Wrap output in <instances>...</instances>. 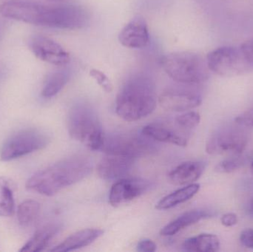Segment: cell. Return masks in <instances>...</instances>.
Instances as JSON below:
<instances>
[{
  "instance_id": "d4e9b609",
  "label": "cell",
  "mask_w": 253,
  "mask_h": 252,
  "mask_svg": "<svg viewBox=\"0 0 253 252\" xmlns=\"http://www.w3.org/2000/svg\"><path fill=\"white\" fill-rule=\"evenodd\" d=\"M200 115L197 112L190 111L175 117V121L179 127L191 133L200 122Z\"/></svg>"
},
{
  "instance_id": "603a6c76",
  "label": "cell",
  "mask_w": 253,
  "mask_h": 252,
  "mask_svg": "<svg viewBox=\"0 0 253 252\" xmlns=\"http://www.w3.org/2000/svg\"><path fill=\"white\" fill-rule=\"evenodd\" d=\"M40 211V204L34 200H27L17 209V220L22 226H26L37 217Z\"/></svg>"
},
{
  "instance_id": "ba28073f",
  "label": "cell",
  "mask_w": 253,
  "mask_h": 252,
  "mask_svg": "<svg viewBox=\"0 0 253 252\" xmlns=\"http://www.w3.org/2000/svg\"><path fill=\"white\" fill-rule=\"evenodd\" d=\"M206 62L210 71L220 76H236L252 71L239 47H218L208 53Z\"/></svg>"
},
{
  "instance_id": "7a4b0ae2",
  "label": "cell",
  "mask_w": 253,
  "mask_h": 252,
  "mask_svg": "<svg viewBox=\"0 0 253 252\" xmlns=\"http://www.w3.org/2000/svg\"><path fill=\"white\" fill-rule=\"evenodd\" d=\"M157 103L154 81L144 74L129 78L119 92L116 111L127 121L145 118L154 111Z\"/></svg>"
},
{
  "instance_id": "836d02e7",
  "label": "cell",
  "mask_w": 253,
  "mask_h": 252,
  "mask_svg": "<svg viewBox=\"0 0 253 252\" xmlns=\"http://www.w3.org/2000/svg\"><path fill=\"white\" fill-rule=\"evenodd\" d=\"M251 168H252V172H253V161L252 163V166H251Z\"/></svg>"
},
{
  "instance_id": "9c48e42d",
  "label": "cell",
  "mask_w": 253,
  "mask_h": 252,
  "mask_svg": "<svg viewBox=\"0 0 253 252\" xmlns=\"http://www.w3.org/2000/svg\"><path fill=\"white\" fill-rule=\"evenodd\" d=\"M143 133L156 142L172 144L179 146H187L191 133L177 124L175 119L162 120L145 126Z\"/></svg>"
},
{
  "instance_id": "d6a6232c",
  "label": "cell",
  "mask_w": 253,
  "mask_h": 252,
  "mask_svg": "<svg viewBox=\"0 0 253 252\" xmlns=\"http://www.w3.org/2000/svg\"><path fill=\"white\" fill-rule=\"evenodd\" d=\"M50 1H59V2H60V1H69V0H50Z\"/></svg>"
},
{
  "instance_id": "4316f807",
  "label": "cell",
  "mask_w": 253,
  "mask_h": 252,
  "mask_svg": "<svg viewBox=\"0 0 253 252\" xmlns=\"http://www.w3.org/2000/svg\"><path fill=\"white\" fill-rule=\"evenodd\" d=\"M239 48L247 63L253 71V38L244 42Z\"/></svg>"
},
{
  "instance_id": "7402d4cb",
  "label": "cell",
  "mask_w": 253,
  "mask_h": 252,
  "mask_svg": "<svg viewBox=\"0 0 253 252\" xmlns=\"http://www.w3.org/2000/svg\"><path fill=\"white\" fill-rule=\"evenodd\" d=\"M68 80H69V74L68 72L65 71L53 72L47 78L43 87L42 92L43 97L49 99L56 96L66 85Z\"/></svg>"
},
{
  "instance_id": "f1b7e54d",
  "label": "cell",
  "mask_w": 253,
  "mask_h": 252,
  "mask_svg": "<svg viewBox=\"0 0 253 252\" xmlns=\"http://www.w3.org/2000/svg\"><path fill=\"white\" fill-rule=\"evenodd\" d=\"M240 241L244 247L253 250V229L243 231L241 234Z\"/></svg>"
},
{
  "instance_id": "9a60e30c",
  "label": "cell",
  "mask_w": 253,
  "mask_h": 252,
  "mask_svg": "<svg viewBox=\"0 0 253 252\" xmlns=\"http://www.w3.org/2000/svg\"><path fill=\"white\" fill-rule=\"evenodd\" d=\"M205 167V161H186L172 170L168 174V179L173 184H191L202 176Z\"/></svg>"
},
{
  "instance_id": "e0dca14e",
  "label": "cell",
  "mask_w": 253,
  "mask_h": 252,
  "mask_svg": "<svg viewBox=\"0 0 253 252\" xmlns=\"http://www.w3.org/2000/svg\"><path fill=\"white\" fill-rule=\"evenodd\" d=\"M104 234L102 229H87L68 237L63 242L52 249L51 252H68L80 250L90 245Z\"/></svg>"
},
{
  "instance_id": "ffe728a7",
  "label": "cell",
  "mask_w": 253,
  "mask_h": 252,
  "mask_svg": "<svg viewBox=\"0 0 253 252\" xmlns=\"http://www.w3.org/2000/svg\"><path fill=\"white\" fill-rule=\"evenodd\" d=\"M183 249L187 252H214L220 248L218 237L211 234H202L185 240Z\"/></svg>"
},
{
  "instance_id": "277c9868",
  "label": "cell",
  "mask_w": 253,
  "mask_h": 252,
  "mask_svg": "<svg viewBox=\"0 0 253 252\" xmlns=\"http://www.w3.org/2000/svg\"><path fill=\"white\" fill-rule=\"evenodd\" d=\"M161 65L165 72L180 84L197 85L209 78L206 61L193 52H174L165 55Z\"/></svg>"
},
{
  "instance_id": "52a82bcc",
  "label": "cell",
  "mask_w": 253,
  "mask_h": 252,
  "mask_svg": "<svg viewBox=\"0 0 253 252\" xmlns=\"http://www.w3.org/2000/svg\"><path fill=\"white\" fill-rule=\"evenodd\" d=\"M247 129L236 122L219 127L208 139L207 152L211 155L242 153L248 143Z\"/></svg>"
},
{
  "instance_id": "484cf974",
  "label": "cell",
  "mask_w": 253,
  "mask_h": 252,
  "mask_svg": "<svg viewBox=\"0 0 253 252\" xmlns=\"http://www.w3.org/2000/svg\"><path fill=\"white\" fill-rule=\"evenodd\" d=\"M90 75L107 93L113 90V85L106 75L99 70L93 69L90 71Z\"/></svg>"
},
{
  "instance_id": "5b68a950",
  "label": "cell",
  "mask_w": 253,
  "mask_h": 252,
  "mask_svg": "<svg viewBox=\"0 0 253 252\" xmlns=\"http://www.w3.org/2000/svg\"><path fill=\"white\" fill-rule=\"evenodd\" d=\"M100 150L105 154L125 155L137 159L156 152V144L142 132H125L105 136Z\"/></svg>"
},
{
  "instance_id": "6da1fadb",
  "label": "cell",
  "mask_w": 253,
  "mask_h": 252,
  "mask_svg": "<svg viewBox=\"0 0 253 252\" xmlns=\"http://www.w3.org/2000/svg\"><path fill=\"white\" fill-rule=\"evenodd\" d=\"M93 162L85 155H74L62 160L31 176L27 189L45 196H53L90 174Z\"/></svg>"
},
{
  "instance_id": "ac0fdd59",
  "label": "cell",
  "mask_w": 253,
  "mask_h": 252,
  "mask_svg": "<svg viewBox=\"0 0 253 252\" xmlns=\"http://www.w3.org/2000/svg\"><path fill=\"white\" fill-rule=\"evenodd\" d=\"M61 226L57 223H50L37 230L34 236L22 247V252H37L43 251L50 241L60 230Z\"/></svg>"
},
{
  "instance_id": "f546056e",
  "label": "cell",
  "mask_w": 253,
  "mask_h": 252,
  "mask_svg": "<svg viewBox=\"0 0 253 252\" xmlns=\"http://www.w3.org/2000/svg\"><path fill=\"white\" fill-rule=\"evenodd\" d=\"M137 250L141 252H152L156 250V244L151 240H141L138 243Z\"/></svg>"
},
{
  "instance_id": "44dd1931",
  "label": "cell",
  "mask_w": 253,
  "mask_h": 252,
  "mask_svg": "<svg viewBox=\"0 0 253 252\" xmlns=\"http://www.w3.org/2000/svg\"><path fill=\"white\" fill-rule=\"evenodd\" d=\"M14 185L5 177H0V216L10 217L15 212Z\"/></svg>"
},
{
  "instance_id": "d6986e66",
  "label": "cell",
  "mask_w": 253,
  "mask_h": 252,
  "mask_svg": "<svg viewBox=\"0 0 253 252\" xmlns=\"http://www.w3.org/2000/svg\"><path fill=\"white\" fill-rule=\"evenodd\" d=\"M200 185L198 183H191L185 187L177 189L161 199L156 204V208L158 210H167L173 208L191 199L198 193Z\"/></svg>"
},
{
  "instance_id": "4dcf8cb0",
  "label": "cell",
  "mask_w": 253,
  "mask_h": 252,
  "mask_svg": "<svg viewBox=\"0 0 253 252\" xmlns=\"http://www.w3.org/2000/svg\"><path fill=\"white\" fill-rule=\"evenodd\" d=\"M221 223L227 227H231L237 224L238 217L236 215L233 213H227L221 217Z\"/></svg>"
},
{
  "instance_id": "3957f363",
  "label": "cell",
  "mask_w": 253,
  "mask_h": 252,
  "mask_svg": "<svg viewBox=\"0 0 253 252\" xmlns=\"http://www.w3.org/2000/svg\"><path fill=\"white\" fill-rule=\"evenodd\" d=\"M68 133L91 150H100L105 135L95 109L84 102L75 104L68 112Z\"/></svg>"
},
{
  "instance_id": "5bb4252c",
  "label": "cell",
  "mask_w": 253,
  "mask_h": 252,
  "mask_svg": "<svg viewBox=\"0 0 253 252\" xmlns=\"http://www.w3.org/2000/svg\"><path fill=\"white\" fill-rule=\"evenodd\" d=\"M120 42L128 48L141 49L150 42V34L145 19L136 16L123 28L119 35Z\"/></svg>"
},
{
  "instance_id": "8fae6325",
  "label": "cell",
  "mask_w": 253,
  "mask_h": 252,
  "mask_svg": "<svg viewBox=\"0 0 253 252\" xmlns=\"http://www.w3.org/2000/svg\"><path fill=\"white\" fill-rule=\"evenodd\" d=\"M151 182L141 179H122L111 187L109 194V203L112 207H117L129 202L150 190Z\"/></svg>"
},
{
  "instance_id": "4fadbf2b",
  "label": "cell",
  "mask_w": 253,
  "mask_h": 252,
  "mask_svg": "<svg viewBox=\"0 0 253 252\" xmlns=\"http://www.w3.org/2000/svg\"><path fill=\"white\" fill-rule=\"evenodd\" d=\"M105 155L98 164L97 172L99 177L106 180H118L126 177L130 173L136 161V158L125 155Z\"/></svg>"
},
{
  "instance_id": "cb8c5ba5",
  "label": "cell",
  "mask_w": 253,
  "mask_h": 252,
  "mask_svg": "<svg viewBox=\"0 0 253 252\" xmlns=\"http://www.w3.org/2000/svg\"><path fill=\"white\" fill-rule=\"evenodd\" d=\"M248 161V155H241V154H237L236 156L231 157V158H227V159L221 161L216 166L215 170L218 173H233L246 165Z\"/></svg>"
},
{
  "instance_id": "83f0119b",
  "label": "cell",
  "mask_w": 253,
  "mask_h": 252,
  "mask_svg": "<svg viewBox=\"0 0 253 252\" xmlns=\"http://www.w3.org/2000/svg\"><path fill=\"white\" fill-rule=\"evenodd\" d=\"M235 122L246 128H252L253 127V109H250L239 115L235 119Z\"/></svg>"
},
{
  "instance_id": "30bf717a",
  "label": "cell",
  "mask_w": 253,
  "mask_h": 252,
  "mask_svg": "<svg viewBox=\"0 0 253 252\" xmlns=\"http://www.w3.org/2000/svg\"><path fill=\"white\" fill-rule=\"evenodd\" d=\"M200 93L188 89H168L159 96L162 108L172 112H184L197 108L202 104Z\"/></svg>"
},
{
  "instance_id": "8992f818",
  "label": "cell",
  "mask_w": 253,
  "mask_h": 252,
  "mask_svg": "<svg viewBox=\"0 0 253 252\" xmlns=\"http://www.w3.org/2000/svg\"><path fill=\"white\" fill-rule=\"evenodd\" d=\"M50 141V136L44 130H22L4 142L0 150V159L9 161L25 156L45 147Z\"/></svg>"
},
{
  "instance_id": "1f68e13d",
  "label": "cell",
  "mask_w": 253,
  "mask_h": 252,
  "mask_svg": "<svg viewBox=\"0 0 253 252\" xmlns=\"http://www.w3.org/2000/svg\"><path fill=\"white\" fill-rule=\"evenodd\" d=\"M248 212H249V213L251 216H253V200L251 201V204H249V207H248Z\"/></svg>"
},
{
  "instance_id": "2e32d148",
  "label": "cell",
  "mask_w": 253,
  "mask_h": 252,
  "mask_svg": "<svg viewBox=\"0 0 253 252\" xmlns=\"http://www.w3.org/2000/svg\"><path fill=\"white\" fill-rule=\"evenodd\" d=\"M215 213L211 210H196L187 212L168 223L161 230L162 236H172L180 231L198 223L203 219L213 217Z\"/></svg>"
},
{
  "instance_id": "7c38bea8",
  "label": "cell",
  "mask_w": 253,
  "mask_h": 252,
  "mask_svg": "<svg viewBox=\"0 0 253 252\" xmlns=\"http://www.w3.org/2000/svg\"><path fill=\"white\" fill-rule=\"evenodd\" d=\"M30 47L38 59L51 65L64 66L71 61L69 53L60 44L47 37H34L30 41Z\"/></svg>"
}]
</instances>
